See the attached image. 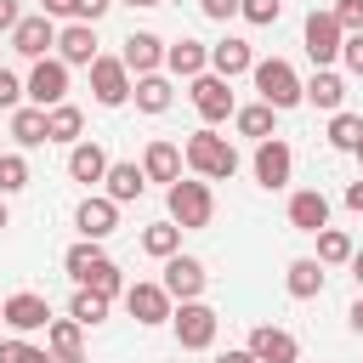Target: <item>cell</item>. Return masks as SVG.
Instances as JSON below:
<instances>
[{"label": "cell", "mask_w": 363, "mask_h": 363, "mask_svg": "<svg viewBox=\"0 0 363 363\" xmlns=\"http://www.w3.org/2000/svg\"><path fill=\"white\" fill-rule=\"evenodd\" d=\"M182 159H187V170H193L199 182H227V176H238V147H233L227 136H216V125H199V130L182 142Z\"/></svg>", "instance_id": "obj_1"}, {"label": "cell", "mask_w": 363, "mask_h": 363, "mask_svg": "<svg viewBox=\"0 0 363 363\" xmlns=\"http://www.w3.org/2000/svg\"><path fill=\"white\" fill-rule=\"evenodd\" d=\"M250 79H255V96H261L267 108H278V113H289L295 102H306V96H301V85H306V79H301L284 57H255Z\"/></svg>", "instance_id": "obj_2"}, {"label": "cell", "mask_w": 363, "mask_h": 363, "mask_svg": "<svg viewBox=\"0 0 363 363\" xmlns=\"http://www.w3.org/2000/svg\"><path fill=\"white\" fill-rule=\"evenodd\" d=\"M164 204H170V221H176L182 233H199V227L216 221V193H210V182H199V176H182L176 187H164Z\"/></svg>", "instance_id": "obj_3"}, {"label": "cell", "mask_w": 363, "mask_h": 363, "mask_svg": "<svg viewBox=\"0 0 363 363\" xmlns=\"http://www.w3.org/2000/svg\"><path fill=\"white\" fill-rule=\"evenodd\" d=\"M301 45H306V57H312L318 68H335V62H340L346 28L335 23V11H329V6H323V11L312 6V11H306V23H301Z\"/></svg>", "instance_id": "obj_4"}, {"label": "cell", "mask_w": 363, "mask_h": 363, "mask_svg": "<svg viewBox=\"0 0 363 363\" xmlns=\"http://www.w3.org/2000/svg\"><path fill=\"white\" fill-rule=\"evenodd\" d=\"M216 329H221V318H216V306H204V301H182L176 318H170V335H176L182 352H210V346H216Z\"/></svg>", "instance_id": "obj_5"}, {"label": "cell", "mask_w": 363, "mask_h": 363, "mask_svg": "<svg viewBox=\"0 0 363 363\" xmlns=\"http://www.w3.org/2000/svg\"><path fill=\"white\" fill-rule=\"evenodd\" d=\"M250 170H255V187H267V193L289 187V176H295V153H289V142H284V136H267V142H255V159H250Z\"/></svg>", "instance_id": "obj_6"}, {"label": "cell", "mask_w": 363, "mask_h": 363, "mask_svg": "<svg viewBox=\"0 0 363 363\" xmlns=\"http://www.w3.org/2000/svg\"><path fill=\"white\" fill-rule=\"evenodd\" d=\"M125 312H130L142 329H159V323H170V318H176V301L164 295V284H153V278H136V284L125 289Z\"/></svg>", "instance_id": "obj_7"}, {"label": "cell", "mask_w": 363, "mask_h": 363, "mask_svg": "<svg viewBox=\"0 0 363 363\" xmlns=\"http://www.w3.org/2000/svg\"><path fill=\"white\" fill-rule=\"evenodd\" d=\"M23 91H28L34 108H57V102H68V62H62V57H40V62L28 68Z\"/></svg>", "instance_id": "obj_8"}, {"label": "cell", "mask_w": 363, "mask_h": 363, "mask_svg": "<svg viewBox=\"0 0 363 363\" xmlns=\"http://www.w3.org/2000/svg\"><path fill=\"white\" fill-rule=\"evenodd\" d=\"M187 96H193V108H199L204 125H221V119L238 113V102H233V79H221V74H199V79L187 85Z\"/></svg>", "instance_id": "obj_9"}, {"label": "cell", "mask_w": 363, "mask_h": 363, "mask_svg": "<svg viewBox=\"0 0 363 363\" xmlns=\"http://www.w3.org/2000/svg\"><path fill=\"white\" fill-rule=\"evenodd\" d=\"M130 91H136V79H130V68H125L119 57H96V62H91V96H96L102 108H125Z\"/></svg>", "instance_id": "obj_10"}, {"label": "cell", "mask_w": 363, "mask_h": 363, "mask_svg": "<svg viewBox=\"0 0 363 363\" xmlns=\"http://www.w3.org/2000/svg\"><path fill=\"white\" fill-rule=\"evenodd\" d=\"M159 284H164V295L182 306V301H204V284H210V272H204V261H199V255H170Z\"/></svg>", "instance_id": "obj_11"}, {"label": "cell", "mask_w": 363, "mask_h": 363, "mask_svg": "<svg viewBox=\"0 0 363 363\" xmlns=\"http://www.w3.org/2000/svg\"><path fill=\"white\" fill-rule=\"evenodd\" d=\"M57 23L45 17V11H34V17H23L17 28H11V51L17 57H28V62H40V57H57Z\"/></svg>", "instance_id": "obj_12"}, {"label": "cell", "mask_w": 363, "mask_h": 363, "mask_svg": "<svg viewBox=\"0 0 363 363\" xmlns=\"http://www.w3.org/2000/svg\"><path fill=\"white\" fill-rule=\"evenodd\" d=\"M0 318H6L11 335H40V329H51V306H45V295H34V289L6 295V301H0Z\"/></svg>", "instance_id": "obj_13"}, {"label": "cell", "mask_w": 363, "mask_h": 363, "mask_svg": "<svg viewBox=\"0 0 363 363\" xmlns=\"http://www.w3.org/2000/svg\"><path fill=\"white\" fill-rule=\"evenodd\" d=\"M244 352L255 363H301V340L289 329H278V323H255L250 340H244Z\"/></svg>", "instance_id": "obj_14"}, {"label": "cell", "mask_w": 363, "mask_h": 363, "mask_svg": "<svg viewBox=\"0 0 363 363\" xmlns=\"http://www.w3.org/2000/svg\"><path fill=\"white\" fill-rule=\"evenodd\" d=\"M119 62L130 68V79L159 74V68H164V40H159L153 28H130V34H125V45H119Z\"/></svg>", "instance_id": "obj_15"}, {"label": "cell", "mask_w": 363, "mask_h": 363, "mask_svg": "<svg viewBox=\"0 0 363 363\" xmlns=\"http://www.w3.org/2000/svg\"><path fill=\"white\" fill-rule=\"evenodd\" d=\"M74 227H79V238L102 244V238L119 227V204H113L108 193H91V199H79V210H74Z\"/></svg>", "instance_id": "obj_16"}, {"label": "cell", "mask_w": 363, "mask_h": 363, "mask_svg": "<svg viewBox=\"0 0 363 363\" xmlns=\"http://www.w3.org/2000/svg\"><path fill=\"white\" fill-rule=\"evenodd\" d=\"M284 216H289L295 233H312V238H318V233L329 227V199H323V187H301V193H289V210H284Z\"/></svg>", "instance_id": "obj_17"}, {"label": "cell", "mask_w": 363, "mask_h": 363, "mask_svg": "<svg viewBox=\"0 0 363 363\" xmlns=\"http://www.w3.org/2000/svg\"><path fill=\"white\" fill-rule=\"evenodd\" d=\"M57 57L68 62V68H91L102 51H96V23H62V34H57Z\"/></svg>", "instance_id": "obj_18"}, {"label": "cell", "mask_w": 363, "mask_h": 363, "mask_svg": "<svg viewBox=\"0 0 363 363\" xmlns=\"http://www.w3.org/2000/svg\"><path fill=\"white\" fill-rule=\"evenodd\" d=\"M182 164H187V159H182V147H176V142H164V136H153V142L142 147V176H147V182L176 187V182H182Z\"/></svg>", "instance_id": "obj_19"}, {"label": "cell", "mask_w": 363, "mask_h": 363, "mask_svg": "<svg viewBox=\"0 0 363 363\" xmlns=\"http://www.w3.org/2000/svg\"><path fill=\"white\" fill-rule=\"evenodd\" d=\"M323 278H329V267H323L318 255H295V261L284 267V289H289L295 301H318V295H323Z\"/></svg>", "instance_id": "obj_20"}, {"label": "cell", "mask_w": 363, "mask_h": 363, "mask_svg": "<svg viewBox=\"0 0 363 363\" xmlns=\"http://www.w3.org/2000/svg\"><path fill=\"white\" fill-rule=\"evenodd\" d=\"M164 68L193 85L199 74H210V45L204 40H176V45H164Z\"/></svg>", "instance_id": "obj_21"}, {"label": "cell", "mask_w": 363, "mask_h": 363, "mask_svg": "<svg viewBox=\"0 0 363 363\" xmlns=\"http://www.w3.org/2000/svg\"><path fill=\"white\" fill-rule=\"evenodd\" d=\"M250 68H255V51H250V40L227 34V40H216V45H210V74H221V79H238V74H250Z\"/></svg>", "instance_id": "obj_22"}, {"label": "cell", "mask_w": 363, "mask_h": 363, "mask_svg": "<svg viewBox=\"0 0 363 363\" xmlns=\"http://www.w3.org/2000/svg\"><path fill=\"white\" fill-rule=\"evenodd\" d=\"M301 96H306L318 113H340V108H346V79H340L335 68H312V79L301 85Z\"/></svg>", "instance_id": "obj_23"}, {"label": "cell", "mask_w": 363, "mask_h": 363, "mask_svg": "<svg viewBox=\"0 0 363 363\" xmlns=\"http://www.w3.org/2000/svg\"><path fill=\"white\" fill-rule=\"evenodd\" d=\"M102 193H108L113 204H136V199L147 193V176H142V164H130V159H113V164H108V176H102Z\"/></svg>", "instance_id": "obj_24"}, {"label": "cell", "mask_w": 363, "mask_h": 363, "mask_svg": "<svg viewBox=\"0 0 363 363\" xmlns=\"http://www.w3.org/2000/svg\"><path fill=\"white\" fill-rule=\"evenodd\" d=\"M108 164H113V159L102 153V142H74V147H68V176L85 182V187H96V182L108 176Z\"/></svg>", "instance_id": "obj_25"}, {"label": "cell", "mask_w": 363, "mask_h": 363, "mask_svg": "<svg viewBox=\"0 0 363 363\" xmlns=\"http://www.w3.org/2000/svg\"><path fill=\"white\" fill-rule=\"evenodd\" d=\"M11 142H17V147H45V142H51V125H45V108H34V102H23V108H11Z\"/></svg>", "instance_id": "obj_26"}, {"label": "cell", "mask_w": 363, "mask_h": 363, "mask_svg": "<svg viewBox=\"0 0 363 363\" xmlns=\"http://www.w3.org/2000/svg\"><path fill=\"white\" fill-rule=\"evenodd\" d=\"M96 267H108V250H102V244L79 238V244H68V250H62V272L74 278V289H79V284H91V272H96Z\"/></svg>", "instance_id": "obj_27"}, {"label": "cell", "mask_w": 363, "mask_h": 363, "mask_svg": "<svg viewBox=\"0 0 363 363\" xmlns=\"http://www.w3.org/2000/svg\"><path fill=\"white\" fill-rule=\"evenodd\" d=\"M45 352H51L57 363L85 357V329H79L74 318H51V329H45Z\"/></svg>", "instance_id": "obj_28"}, {"label": "cell", "mask_w": 363, "mask_h": 363, "mask_svg": "<svg viewBox=\"0 0 363 363\" xmlns=\"http://www.w3.org/2000/svg\"><path fill=\"white\" fill-rule=\"evenodd\" d=\"M130 96H136V108H142V113H164V108L176 102V85H170V74H142Z\"/></svg>", "instance_id": "obj_29"}, {"label": "cell", "mask_w": 363, "mask_h": 363, "mask_svg": "<svg viewBox=\"0 0 363 363\" xmlns=\"http://www.w3.org/2000/svg\"><path fill=\"white\" fill-rule=\"evenodd\" d=\"M45 125H51V142H62V147L85 142V113H79L74 102H57V108H45Z\"/></svg>", "instance_id": "obj_30"}, {"label": "cell", "mask_w": 363, "mask_h": 363, "mask_svg": "<svg viewBox=\"0 0 363 363\" xmlns=\"http://www.w3.org/2000/svg\"><path fill=\"white\" fill-rule=\"evenodd\" d=\"M142 255H153V261H170V255H182V227L164 216V221H153V227H142Z\"/></svg>", "instance_id": "obj_31"}, {"label": "cell", "mask_w": 363, "mask_h": 363, "mask_svg": "<svg viewBox=\"0 0 363 363\" xmlns=\"http://www.w3.org/2000/svg\"><path fill=\"white\" fill-rule=\"evenodd\" d=\"M329 147L335 153H357L363 147V113H352V108L329 113Z\"/></svg>", "instance_id": "obj_32"}, {"label": "cell", "mask_w": 363, "mask_h": 363, "mask_svg": "<svg viewBox=\"0 0 363 363\" xmlns=\"http://www.w3.org/2000/svg\"><path fill=\"white\" fill-rule=\"evenodd\" d=\"M233 125H238V136H255V142H267V136H272V125H278V108H267V102H250V108H238V113H233Z\"/></svg>", "instance_id": "obj_33"}, {"label": "cell", "mask_w": 363, "mask_h": 363, "mask_svg": "<svg viewBox=\"0 0 363 363\" xmlns=\"http://www.w3.org/2000/svg\"><path fill=\"white\" fill-rule=\"evenodd\" d=\"M352 255H357L352 233H340V227H323V233H318V261H323V267H352Z\"/></svg>", "instance_id": "obj_34"}, {"label": "cell", "mask_w": 363, "mask_h": 363, "mask_svg": "<svg viewBox=\"0 0 363 363\" xmlns=\"http://www.w3.org/2000/svg\"><path fill=\"white\" fill-rule=\"evenodd\" d=\"M108 295H96V289H74V301H68V318L79 323V329H96L102 318H108Z\"/></svg>", "instance_id": "obj_35"}, {"label": "cell", "mask_w": 363, "mask_h": 363, "mask_svg": "<svg viewBox=\"0 0 363 363\" xmlns=\"http://www.w3.org/2000/svg\"><path fill=\"white\" fill-rule=\"evenodd\" d=\"M23 187H28V159L23 153H0V199H11Z\"/></svg>", "instance_id": "obj_36"}, {"label": "cell", "mask_w": 363, "mask_h": 363, "mask_svg": "<svg viewBox=\"0 0 363 363\" xmlns=\"http://www.w3.org/2000/svg\"><path fill=\"white\" fill-rule=\"evenodd\" d=\"M0 363H57L45 346H34V340H23V335H11V340H0Z\"/></svg>", "instance_id": "obj_37"}, {"label": "cell", "mask_w": 363, "mask_h": 363, "mask_svg": "<svg viewBox=\"0 0 363 363\" xmlns=\"http://www.w3.org/2000/svg\"><path fill=\"white\" fill-rule=\"evenodd\" d=\"M238 17L255 23V28H272L284 17V0H238Z\"/></svg>", "instance_id": "obj_38"}, {"label": "cell", "mask_w": 363, "mask_h": 363, "mask_svg": "<svg viewBox=\"0 0 363 363\" xmlns=\"http://www.w3.org/2000/svg\"><path fill=\"white\" fill-rule=\"evenodd\" d=\"M79 289H96V295H108V301H113V295H125L130 284H125V278H119V267L108 261V267H96V272H91V284H79Z\"/></svg>", "instance_id": "obj_39"}, {"label": "cell", "mask_w": 363, "mask_h": 363, "mask_svg": "<svg viewBox=\"0 0 363 363\" xmlns=\"http://www.w3.org/2000/svg\"><path fill=\"white\" fill-rule=\"evenodd\" d=\"M329 11H335V23H340L346 34H363V0H335Z\"/></svg>", "instance_id": "obj_40"}, {"label": "cell", "mask_w": 363, "mask_h": 363, "mask_svg": "<svg viewBox=\"0 0 363 363\" xmlns=\"http://www.w3.org/2000/svg\"><path fill=\"white\" fill-rule=\"evenodd\" d=\"M23 96H28L23 79H17L11 68H0V108H23Z\"/></svg>", "instance_id": "obj_41"}, {"label": "cell", "mask_w": 363, "mask_h": 363, "mask_svg": "<svg viewBox=\"0 0 363 363\" xmlns=\"http://www.w3.org/2000/svg\"><path fill=\"white\" fill-rule=\"evenodd\" d=\"M108 6H119V0H74V17L68 23H102Z\"/></svg>", "instance_id": "obj_42"}, {"label": "cell", "mask_w": 363, "mask_h": 363, "mask_svg": "<svg viewBox=\"0 0 363 363\" xmlns=\"http://www.w3.org/2000/svg\"><path fill=\"white\" fill-rule=\"evenodd\" d=\"M340 62H346V74H357V79H363V34H346V45H340Z\"/></svg>", "instance_id": "obj_43"}, {"label": "cell", "mask_w": 363, "mask_h": 363, "mask_svg": "<svg viewBox=\"0 0 363 363\" xmlns=\"http://www.w3.org/2000/svg\"><path fill=\"white\" fill-rule=\"evenodd\" d=\"M199 11L210 23H227V17H238V0H199Z\"/></svg>", "instance_id": "obj_44"}, {"label": "cell", "mask_w": 363, "mask_h": 363, "mask_svg": "<svg viewBox=\"0 0 363 363\" xmlns=\"http://www.w3.org/2000/svg\"><path fill=\"white\" fill-rule=\"evenodd\" d=\"M17 23H23V6L17 0H0V34H11Z\"/></svg>", "instance_id": "obj_45"}, {"label": "cell", "mask_w": 363, "mask_h": 363, "mask_svg": "<svg viewBox=\"0 0 363 363\" xmlns=\"http://www.w3.org/2000/svg\"><path fill=\"white\" fill-rule=\"evenodd\" d=\"M346 210H357V216H363V176H357V182H346Z\"/></svg>", "instance_id": "obj_46"}, {"label": "cell", "mask_w": 363, "mask_h": 363, "mask_svg": "<svg viewBox=\"0 0 363 363\" xmlns=\"http://www.w3.org/2000/svg\"><path fill=\"white\" fill-rule=\"evenodd\" d=\"M45 17H74V0H40Z\"/></svg>", "instance_id": "obj_47"}, {"label": "cell", "mask_w": 363, "mask_h": 363, "mask_svg": "<svg viewBox=\"0 0 363 363\" xmlns=\"http://www.w3.org/2000/svg\"><path fill=\"white\" fill-rule=\"evenodd\" d=\"M346 323H352V335H363V295L346 306Z\"/></svg>", "instance_id": "obj_48"}, {"label": "cell", "mask_w": 363, "mask_h": 363, "mask_svg": "<svg viewBox=\"0 0 363 363\" xmlns=\"http://www.w3.org/2000/svg\"><path fill=\"white\" fill-rule=\"evenodd\" d=\"M216 363H255V357H250V352H244V346H238V352H221V357H216Z\"/></svg>", "instance_id": "obj_49"}, {"label": "cell", "mask_w": 363, "mask_h": 363, "mask_svg": "<svg viewBox=\"0 0 363 363\" xmlns=\"http://www.w3.org/2000/svg\"><path fill=\"white\" fill-rule=\"evenodd\" d=\"M352 278H357V295H363V250L352 255Z\"/></svg>", "instance_id": "obj_50"}, {"label": "cell", "mask_w": 363, "mask_h": 363, "mask_svg": "<svg viewBox=\"0 0 363 363\" xmlns=\"http://www.w3.org/2000/svg\"><path fill=\"white\" fill-rule=\"evenodd\" d=\"M6 227H11V210H6V199H0V233H6Z\"/></svg>", "instance_id": "obj_51"}, {"label": "cell", "mask_w": 363, "mask_h": 363, "mask_svg": "<svg viewBox=\"0 0 363 363\" xmlns=\"http://www.w3.org/2000/svg\"><path fill=\"white\" fill-rule=\"evenodd\" d=\"M119 6H164V0H119Z\"/></svg>", "instance_id": "obj_52"}, {"label": "cell", "mask_w": 363, "mask_h": 363, "mask_svg": "<svg viewBox=\"0 0 363 363\" xmlns=\"http://www.w3.org/2000/svg\"><path fill=\"white\" fill-rule=\"evenodd\" d=\"M68 363H85V357H68Z\"/></svg>", "instance_id": "obj_53"}, {"label": "cell", "mask_w": 363, "mask_h": 363, "mask_svg": "<svg viewBox=\"0 0 363 363\" xmlns=\"http://www.w3.org/2000/svg\"><path fill=\"white\" fill-rule=\"evenodd\" d=\"M357 164H363V147H357Z\"/></svg>", "instance_id": "obj_54"}]
</instances>
